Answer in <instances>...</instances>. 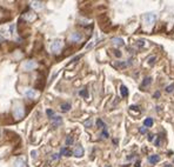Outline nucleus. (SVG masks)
Instances as JSON below:
<instances>
[{"instance_id":"nucleus-1","label":"nucleus","mask_w":174,"mask_h":167,"mask_svg":"<svg viewBox=\"0 0 174 167\" xmlns=\"http://www.w3.org/2000/svg\"><path fill=\"white\" fill-rule=\"evenodd\" d=\"M36 67V63L33 60H27L22 64V69L24 71H33Z\"/></svg>"},{"instance_id":"nucleus-2","label":"nucleus","mask_w":174,"mask_h":167,"mask_svg":"<svg viewBox=\"0 0 174 167\" xmlns=\"http://www.w3.org/2000/svg\"><path fill=\"white\" fill-rule=\"evenodd\" d=\"M155 19H156L155 14L148 13V14H145V15H143V21H145V24H146L147 26H151V25L154 23V20H155Z\"/></svg>"},{"instance_id":"nucleus-3","label":"nucleus","mask_w":174,"mask_h":167,"mask_svg":"<svg viewBox=\"0 0 174 167\" xmlns=\"http://www.w3.org/2000/svg\"><path fill=\"white\" fill-rule=\"evenodd\" d=\"M61 48V41L60 40H55L52 42V45H51V51L53 52V53H58L59 51Z\"/></svg>"},{"instance_id":"nucleus-4","label":"nucleus","mask_w":174,"mask_h":167,"mask_svg":"<svg viewBox=\"0 0 174 167\" xmlns=\"http://www.w3.org/2000/svg\"><path fill=\"white\" fill-rule=\"evenodd\" d=\"M81 34L79 33V32H74V33H72L71 36H70V39H71V41H73V42H78V41L81 40Z\"/></svg>"},{"instance_id":"nucleus-5","label":"nucleus","mask_w":174,"mask_h":167,"mask_svg":"<svg viewBox=\"0 0 174 167\" xmlns=\"http://www.w3.org/2000/svg\"><path fill=\"white\" fill-rule=\"evenodd\" d=\"M52 124H53V126L54 127H58L61 125V122H63V120H61V117H59V115H54L52 119Z\"/></svg>"},{"instance_id":"nucleus-6","label":"nucleus","mask_w":174,"mask_h":167,"mask_svg":"<svg viewBox=\"0 0 174 167\" xmlns=\"http://www.w3.org/2000/svg\"><path fill=\"white\" fill-rule=\"evenodd\" d=\"M73 154H74V157H76V158H80V157L84 155V148L81 147L80 145H79V146H76V148L74 149Z\"/></svg>"},{"instance_id":"nucleus-7","label":"nucleus","mask_w":174,"mask_h":167,"mask_svg":"<svg viewBox=\"0 0 174 167\" xmlns=\"http://www.w3.org/2000/svg\"><path fill=\"white\" fill-rule=\"evenodd\" d=\"M25 95H26L28 99H34L36 97V92H35V90H27L25 92Z\"/></svg>"},{"instance_id":"nucleus-8","label":"nucleus","mask_w":174,"mask_h":167,"mask_svg":"<svg viewBox=\"0 0 174 167\" xmlns=\"http://www.w3.org/2000/svg\"><path fill=\"white\" fill-rule=\"evenodd\" d=\"M148 161L151 164H156V163H159L160 161V157L158 155V154H154V155H149V158H148Z\"/></svg>"},{"instance_id":"nucleus-9","label":"nucleus","mask_w":174,"mask_h":167,"mask_svg":"<svg viewBox=\"0 0 174 167\" xmlns=\"http://www.w3.org/2000/svg\"><path fill=\"white\" fill-rule=\"evenodd\" d=\"M112 42L116 46H122L124 45V40H122L121 38H113V39H112Z\"/></svg>"},{"instance_id":"nucleus-10","label":"nucleus","mask_w":174,"mask_h":167,"mask_svg":"<svg viewBox=\"0 0 174 167\" xmlns=\"http://www.w3.org/2000/svg\"><path fill=\"white\" fill-rule=\"evenodd\" d=\"M60 154H61V155H66V157H71V155H72V152H71V151H70L68 148L64 147V148H61V151H60Z\"/></svg>"},{"instance_id":"nucleus-11","label":"nucleus","mask_w":174,"mask_h":167,"mask_svg":"<svg viewBox=\"0 0 174 167\" xmlns=\"http://www.w3.org/2000/svg\"><path fill=\"white\" fill-rule=\"evenodd\" d=\"M143 125H145L146 127H152L153 119H152V118H146V119H145V121H143Z\"/></svg>"},{"instance_id":"nucleus-12","label":"nucleus","mask_w":174,"mask_h":167,"mask_svg":"<svg viewBox=\"0 0 174 167\" xmlns=\"http://www.w3.org/2000/svg\"><path fill=\"white\" fill-rule=\"evenodd\" d=\"M120 92H121V95H122L124 98L128 95V91H127V87H126V86H124V85L120 87Z\"/></svg>"},{"instance_id":"nucleus-13","label":"nucleus","mask_w":174,"mask_h":167,"mask_svg":"<svg viewBox=\"0 0 174 167\" xmlns=\"http://www.w3.org/2000/svg\"><path fill=\"white\" fill-rule=\"evenodd\" d=\"M152 82V78L151 77H147V78H145L143 79V81H142V85H141V87H145V86H148L149 84Z\"/></svg>"},{"instance_id":"nucleus-14","label":"nucleus","mask_w":174,"mask_h":167,"mask_svg":"<svg viewBox=\"0 0 174 167\" xmlns=\"http://www.w3.org/2000/svg\"><path fill=\"white\" fill-rule=\"evenodd\" d=\"M14 112H15V117H17V118H18V117H19V118H21V117H22V114H24V112H22V108H21V107H17Z\"/></svg>"},{"instance_id":"nucleus-15","label":"nucleus","mask_w":174,"mask_h":167,"mask_svg":"<svg viewBox=\"0 0 174 167\" xmlns=\"http://www.w3.org/2000/svg\"><path fill=\"white\" fill-rule=\"evenodd\" d=\"M60 107H61L63 112H67V111H70V108H71V104H68V102L67 104H63Z\"/></svg>"},{"instance_id":"nucleus-16","label":"nucleus","mask_w":174,"mask_h":167,"mask_svg":"<svg viewBox=\"0 0 174 167\" xmlns=\"http://www.w3.org/2000/svg\"><path fill=\"white\" fill-rule=\"evenodd\" d=\"M97 126L100 127V128H106V125H105V122H104L101 119H98V120H97Z\"/></svg>"},{"instance_id":"nucleus-17","label":"nucleus","mask_w":174,"mask_h":167,"mask_svg":"<svg viewBox=\"0 0 174 167\" xmlns=\"http://www.w3.org/2000/svg\"><path fill=\"white\" fill-rule=\"evenodd\" d=\"M73 142H74V139H73V136H72V135H68V136H67V138H66V145H67V146L72 145Z\"/></svg>"},{"instance_id":"nucleus-18","label":"nucleus","mask_w":174,"mask_h":167,"mask_svg":"<svg viewBox=\"0 0 174 167\" xmlns=\"http://www.w3.org/2000/svg\"><path fill=\"white\" fill-rule=\"evenodd\" d=\"M79 94H80L81 97H85V98H87V97H88V92H87V90H81L80 92H79Z\"/></svg>"},{"instance_id":"nucleus-19","label":"nucleus","mask_w":174,"mask_h":167,"mask_svg":"<svg viewBox=\"0 0 174 167\" xmlns=\"http://www.w3.org/2000/svg\"><path fill=\"white\" fill-rule=\"evenodd\" d=\"M155 57H151V58L148 59V64H149V65H151V66H153V65H154V64H155Z\"/></svg>"},{"instance_id":"nucleus-20","label":"nucleus","mask_w":174,"mask_h":167,"mask_svg":"<svg viewBox=\"0 0 174 167\" xmlns=\"http://www.w3.org/2000/svg\"><path fill=\"white\" fill-rule=\"evenodd\" d=\"M46 113H47V115H48V117L51 118V119H52V118L54 117V112L52 111V109H47V111H46Z\"/></svg>"},{"instance_id":"nucleus-21","label":"nucleus","mask_w":174,"mask_h":167,"mask_svg":"<svg viewBox=\"0 0 174 167\" xmlns=\"http://www.w3.org/2000/svg\"><path fill=\"white\" fill-rule=\"evenodd\" d=\"M173 90H174V84H172V85H170L167 88H166V92H167V93H171Z\"/></svg>"},{"instance_id":"nucleus-22","label":"nucleus","mask_w":174,"mask_h":167,"mask_svg":"<svg viewBox=\"0 0 174 167\" xmlns=\"http://www.w3.org/2000/svg\"><path fill=\"white\" fill-rule=\"evenodd\" d=\"M92 126V120L88 119V120H86L85 121V127H91Z\"/></svg>"},{"instance_id":"nucleus-23","label":"nucleus","mask_w":174,"mask_h":167,"mask_svg":"<svg viewBox=\"0 0 174 167\" xmlns=\"http://www.w3.org/2000/svg\"><path fill=\"white\" fill-rule=\"evenodd\" d=\"M33 7L34 8H41V2H33Z\"/></svg>"},{"instance_id":"nucleus-24","label":"nucleus","mask_w":174,"mask_h":167,"mask_svg":"<svg viewBox=\"0 0 174 167\" xmlns=\"http://www.w3.org/2000/svg\"><path fill=\"white\" fill-rule=\"evenodd\" d=\"M114 55H115V57H118V58H120L122 54H121V52L119 50H115V51H114Z\"/></svg>"},{"instance_id":"nucleus-25","label":"nucleus","mask_w":174,"mask_h":167,"mask_svg":"<svg viewBox=\"0 0 174 167\" xmlns=\"http://www.w3.org/2000/svg\"><path fill=\"white\" fill-rule=\"evenodd\" d=\"M59 158H60V154H57V153L52 154V159H53V160H58Z\"/></svg>"},{"instance_id":"nucleus-26","label":"nucleus","mask_w":174,"mask_h":167,"mask_svg":"<svg viewBox=\"0 0 174 167\" xmlns=\"http://www.w3.org/2000/svg\"><path fill=\"white\" fill-rule=\"evenodd\" d=\"M103 136H104V138H107V136H108V133H107V131H106V128H104V131H103Z\"/></svg>"},{"instance_id":"nucleus-27","label":"nucleus","mask_w":174,"mask_h":167,"mask_svg":"<svg viewBox=\"0 0 174 167\" xmlns=\"http://www.w3.org/2000/svg\"><path fill=\"white\" fill-rule=\"evenodd\" d=\"M31 155H32V158H33V159H35L36 158V151H32Z\"/></svg>"},{"instance_id":"nucleus-28","label":"nucleus","mask_w":174,"mask_h":167,"mask_svg":"<svg viewBox=\"0 0 174 167\" xmlns=\"http://www.w3.org/2000/svg\"><path fill=\"white\" fill-rule=\"evenodd\" d=\"M139 131H140V133H146V128H145V127H140Z\"/></svg>"},{"instance_id":"nucleus-29","label":"nucleus","mask_w":174,"mask_h":167,"mask_svg":"<svg viewBox=\"0 0 174 167\" xmlns=\"http://www.w3.org/2000/svg\"><path fill=\"white\" fill-rule=\"evenodd\" d=\"M159 144H160V136H158V139L155 141V146H159Z\"/></svg>"},{"instance_id":"nucleus-30","label":"nucleus","mask_w":174,"mask_h":167,"mask_svg":"<svg viewBox=\"0 0 174 167\" xmlns=\"http://www.w3.org/2000/svg\"><path fill=\"white\" fill-rule=\"evenodd\" d=\"M148 140H149V141H152V140H153V134H148Z\"/></svg>"},{"instance_id":"nucleus-31","label":"nucleus","mask_w":174,"mask_h":167,"mask_svg":"<svg viewBox=\"0 0 174 167\" xmlns=\"http://www.w3.org/2000/svg\"><path fill=\"white\" fill-rule=\"evenodd\" d=\"M159 97H160V92H156L154 94V98H159Z\"/></svg>"},{"instance_id":"nucleus-32","label":"nucleus","mask_w":174,"mask_h":167,"mask_svg":"<svg viewBox=\"0 0 174 167\" xmlns=\"http://www.w3.org/2000/svg\"><path fill=\"white\" fill-rule=\"evenodd\" d=\"M134 166H135V167H140V161L138 160V161L135 163V165H134Z\"/></svg>"},{"instance_id":"nucleus-33","label":"nucleus","mask_w":174,"mask_h":167,"mask_svg":"<svg viewBox=\"0 0 174 167\" xmlns=\"http://www.w3.org/2000/svg\"><path fill=\"white\" fill-rule=\"evenodd\" d=\"M132 158H133V155H128V157H127V160H131Z\"/></svg>"},{"instance_id":"nucleus-34","label":"nucleus","mask_w":174,"mask_h":167,"mask_svg":"<svg viewBox=\"0 0 174 167\" xmlns=\"http://www.w3.org/2000/svg\"><path fill=\"white\" fill-rule=\"evenodd\" d=\"M165 167H173V166H172V165H170V164H166Z\"/></svg>"}]
</instances>
